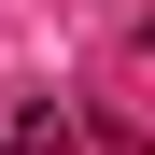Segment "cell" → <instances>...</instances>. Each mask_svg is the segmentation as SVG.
<instances>
[{
  "label": "cell",
  "instance_id": "1",
  "mask_svg": "<svg viewBox=\"0 0 155 155\" xmlns=\"http://www.w3.org/2000/svg\"><path fill=\"white\" fill-rule=\"evenodd\" d=\"M0 155H71V113L28 99V113H0Z\"/></svg>",
  "mask_w": 155,
  "mask_h": 155
}]
</instances>
